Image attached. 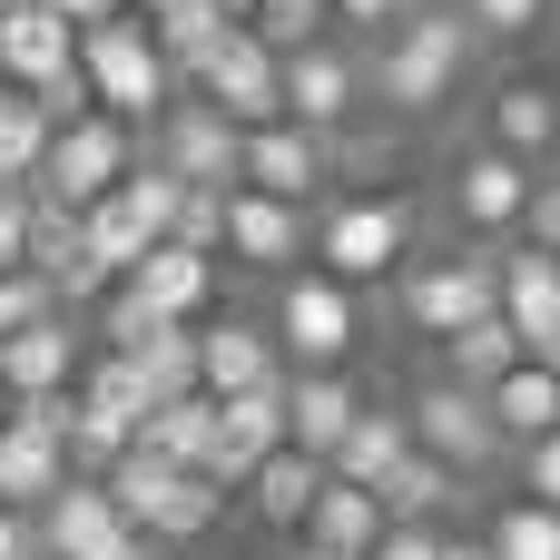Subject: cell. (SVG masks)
I'll return each mask as SVG.
<instances>
[{
    "instance_id": "5bb4252c",
    "label": "cell",
    "mask_w": 560,
    "mask_h": 560,
    "mask_svg": "<svg viewBox=\"0 0 560 560\" xmlns=\"http://www.w3.org/2000/svg\"><path fill=\"white\" fill-rule=\"evenodd\" d=\"M492 315L512 325V345L532 354V364H551L560 354V256L541 246H492Z\"/></svg>"
},
{
    "instance_id": "d590c367",
    "label": "cell",
    "mask_w": 560,
    "mask_h": 560,
    "mask_svg": "<svg viewBox=\"0 0 560 560\" xmlns=\"http://www.w3.org/2000/svg\"><path fill=\"white\" fill-rule=\"evenodd\" d=\"M138 374H148V394L158 404H177V394H197V325H158L138 354H128Z\"/></svg>"
},
{
    "instance_id": "7402d4cb",
    "label": "cell",
    "mask_w": 560,
    "mask_h": 560,
    "mask_svg": "<svg viewBox=\"0 0 560 560\" xmlns=\"http://www.w3.org/2000/svg\"><path fill=\"white\" fill-rule=\"evenodd\" d=\"M285 453V384L276 394H226L217 404V443H207V482L217 492H246V472Z\"/></svg>"
},
{
    "instance_id": "ffe728a7",
    "label": "cell",
    "mask_w": 560,
    "mask_h": 560,
    "mask_svg": "<svg viewBox=\"0 0 560 560\" xmlns=\"http://www.w3.org/2000/svg\"><path fill=\"white\" fill-rule=\"evenodd\" d=\"M118 295H128L148 325H207V305H217V256H187V246H148V256L118 276Z\"/></svg>"
},
{
    "instance_id": "7a4b0ae2",
    "label": "cell",
    "mask_w": 560,
    "mask_h": 560,
    "mask_svg": "<svg viewBox=\"0 0 560 560\" xmlns=\"http://www.w3.org/2000/svg\"><path fill=\"white\" fill-rule=\"evenodd\" d=\"M305 256H315V276H335V285H354V295L384 285V276H404V266H413V197H394V187L335 197V207L315 217Z\"/></svg>"
},
{
    "instance_id": "db71d44e",
    "label": "cell",
    "mask_w": 560,
    "mask_h": 560,
    "mask_svg": "<svg viewBox=\"0 0 560 560\" xmlns=\"http://www.w3.org/2000/svg\"><path fill=\"white\" fill-rule=\"evenodd\" d=\"M0 10H20V0H0Z\"/></svg>"
},
{
    "instance_id": "8d00e7d4",
    "label": "cell",
    "mask_w": 560,
    "mask_h": 560,
    "mask_svg": "<svg viewBox=\"0 0 560 560\" xmlns=\"http://www.w3.org/2000/svg\"><path fill=\"white\" fill-rule=\"evenodd\" d=\"M246 30H256L276 59H295V49H315V39L335 30V10H325V0H256V10H246Z\"/></svg>"
},
{
    "instance_id": "f1b7e54d",
    "label": "cell",
    "mask_w": 560,
    "mask_h": 560,
    "mask_svg": "<svg viewBox=\"0 0 560 560\" xmlns=\"http://www.w3.org/2000/svg\"><path fill=\"white\" fill-rule=\"evenodd\" d=\"M207 443H217V404L207 394H177V404H158L138 423V453L167 463V472H207Z\"/></svg>"
},
{
    "instance_id": "836d02e7",
    "label": "cell",
    "mask_w": 560,
    "mask_h": 560,
    "mask_svg": "<svg viewBox=\"0 0 560 560\" xmlns=\"http://www.w3.org/2000/svg\"><path fill=\"white\" fill-rule=\"evenodd\" d=\"M374 502H384V522H443V512L463 502V482H453L443 463H423V453H404V463H394V482H384Z\"/></svg>"
},
{
    "instance_id": "3957f363",
    "label": "cell",
    "mask_w": 560,
    "mask_h": 560,
    "mask_svg": "<svg viewBox=\"0 0 560 560\" xmlns=\"http://www.w3.org/2000/svg\"><path fill=\"white\" fill-rule=\"evenodd\" d=\"M79 89H89V108L118 118V128H158V108L177 98V79H167V59H158V39H148L138 10L79 30Z\"/></svg>"
},
{
    "instance_id": "4dcf8cb0",
    "label": "cell",
    "mask_w": 560,
    "mask_h": 560,
    "mask_svg": "<svg viewBox=\"0 0 560 560\" xmlns=\"http://www.w3.org/2000/svg\"><path fill=\"white\" fill-rule=\"evenodd\" d=\"M226 30H236V20H217L207 0H158V10H148V39H158L167 79H197V59H207Z\"/></svg>"
},
{
    "instance_id": "484cf974",
    "label": "cell",
    "mask_w": 560,
    "mask_h": 560,
    "mask_svg": "<svg viewBox=\"0 0 560 560\" xmlns=\"http://www.w3.org/2000/svg\"><path fill=\"white\" fill-rule=\"evenodd\" d=\"M404 453H413V433H404V404H364V413H354V433L335 443V463H325V472H335V482H354V492H384Z\"/></svg>"
},
{
    "instance_id": "8fae6325",
    "label": "cell",
    "mask_w": 560,
    "mask_h": 560,
    "mask_svg": "<svg viewBox=\"0 0 560 560\" xmlns=\"http://www.w3.org/2000/svg\"><path fill=\"white\" fill-rule=\"evenodd\" d=\"M59 482H69V394L10 404V423H0V512L30 522Z\"/></svg>"
},
{
    "instance_id": "11a10c76",
    "label": "cell",
    "mask_w": 560,
    "mask_h": 560,
    "mask_svg": "<svg viewBox=\"0 0 560 560\" xmlns=\"http://www.w3.org/2000/svg\"><path fill=\"white\" fill-rule=\"evenodd\" d=\"M158 560H167V551H158Z\"/></svg>"
},
{
    "instance_id": "4316f807",
    "label": "cell",
    "mask_w": 560,
    "mask_h": 560,
    "mask_svg": "<svg viewBox=\"0 0 560 560\" xmlns=\"http://www.w3.org/2000/svg\"><path fill=\"white\" fill-rule=\"evenodd\" d=\"M315 492H325V463H315V453H266V463L246 472V512H256L266 532H305Z\"/></svg>"
},
{
    "instance_id": "603a6c76",
    "label": "cell",
    "mask_w": 560,
    "mask_h": 560,
    "mask_svg": "<svg viewBox=\"0 0 560 560\" xmlns=\"http://www.w3.org/2000/svg\"><path fill=\"white\" fill-rule=\"evenodd\" d=\"M354 413H364V384L354 374H285V453L335 463V443L354 433Z\"/></svg>"
},
{
    "instance_id": "ab89813d",
    "label": "cell",
    "mask_w": 560,
    "mask_h": 560,
    "mask_svg": "<svg viewBox=\"0 0 560 560\" xmlns=\"http://www.w3.org/2000/svg\"><path fill=\"white\" fill-rule=\"evenodd\" d=\"M443 541H453L443 522H384V541H374L364 560H443Z\"/></svg>"
},
{
    "instance_id": "30bf717a",
    "label": "cell",
    "mask_w": 560,
    "mask_h": 560,
    "mask_svg": "<svg viewBox=\"0 0 560 560\" xmlns=\"http://www.w3.org/2000/svg\"><path fill=\"white\" fill-rule=\"evenodd\" d=\"M404 433H413V453L423 463H443L453 482H472V472H492L502 463V433H492V413H482V394H463V384H413V404H404Z\"/></svg>"
},
{
    "instance_id": "7dc6e473",
    "label": "cell",
    "mask_w": 560,
    "mask_h": 560,
    "mask_svg": "<svg viewBox=\"0 0 560 560\" xmlns=\"http://www.w3.org/2000/svg\"><path fill=\"white\" fill-rule=\"evenodd\" d=\"M30 551V522H20V512H0V560H20Z\"/></svg>"
},
{
    "instance_id": "ac0fdd59",
    "label": "cell",
    "mask_w": 560,
    "mask_h": 560,
    "mask_svg": "<svg viewBox=\"0 0 560 560\" xmlns=\"http://www.w3.org/2000/svg\"><path fill=\"white\" fill-rule=\"evenodd\" d=\"M285 384V354L256 315H207L197 325V394L226 404V394H276Z\"/></svg>"
},
{
    "instance_id": "b9f144b4",
    "label": "cell",
    "mask_w": 560,
    "mask_h": 560,
    "mask_svg": "<svg viewBox=\"0 0 560 560\" xmlns=\"http://www.w3.org/2000/svg\"><path fill=\"white\" fill-rule=\"evenodd\" d=\"M0 276H30V187H0Z\"/></svg>"
},
{
    "instance_id": "d6a6232c",
    "label": "cell",
    "mask_w": 560,
    "mask_h": 560,
    "mask_svg": "<svg viewBox=\"0 0 560 560\" xmlns=\"http://www.w3.org/2000/svg\"><path fill=\"white\" fill-rule=\"evenodd\" d=\"M49 128H59V118H49L30 89H10V79H0V187H30V177H39Z\"/></svg>"
},
{
    "instance_id": "8992f818",
    "label": "cell",
    "mask_w": 560,
    "mask_h": 560,
    "mask_svg": "<svg viewBox=\"0 0 560 560\" xmlns=\"http://www.w3.org/2000/svg\"><path fill=\"white\" fill-rule=\"evenodd\" d=\"M138 167V128H118V118H98V108H79V118H59L49 128V158H39V177H30V197H49V207H98L118 177Z\"/></svg>"
},
{
    "instance_id": "e0dca14e",
    "label": "cell",
    "mask_w": 560,
    "mask_h": 560,
    "mask_svg": "<svg viewBox=\"0 0 560 560\" xmlns=\"http://www.w3.org/2000/svg\"><path fill=\"white\" fill-rule=\"evenodd\" d=\"M305 236H315V207L226 187V236H217V256H236L246 276H295V266H305Z\"/></svg>"
},
{
    "instance_id": "6da1fadb",
    "label": "cell",
    "mask_w": 560,
    "mask_h": 560,
    "mask_svg": "<svg viewBox=\"0 0 560 560\" xmlns=\"http://www.w3.org/2000/svg\"><path fill=\"white\" fill-rule=\"evenodd\" d=\"M472 30H463V10H443V0H423L413 20H394L384 30V49L364 59V98H384L394 118H433L453 89H463V69H472Z\"/></svg>"
},
{
    "instance_id": "f35d334b",
    "label": "cell",
    "mask_w": 560,
    "mask_h": 560,
    "mask_svg": "<svg viewBox=\"0 0 560 560\" xmlns=\"http://www.w3.org/2000/svg\"><path fill=\"white\" fill-rule=\"evenodd\" d=\"M551 20V0H463V30L472 39H532Z\"/></svg>"
},
{
    "instance_id": "f907efd6",
    "label": "cell",
    "mask_w": 560,
    "mask_h": 560,
    "mask_svg": "<svg viewBox=\"0 0 560 560\" xmlns=\"http://www.w3.org/2000/svg\"><path fill=\"white\" fill-rule=\"evenodd\" d=\"M128 10H138V20H148V10H158V0H128Z\"/></svg>"
},
{
    "instance_id": "e575fe53",
    "label": "cell",
    "mask_w": 560,
    "mask_h": 560,
    "mask_svg": "<svg viewBox=\"0 0 560 560\" xmlns=\"http://www.w3.org/2000/svg\"><path fill=\"white\" fill-rule=\"evenodd\" d=\"M482 560H560V512L541 502H502L482 522Z\"/></svg>"
},
{
    "instance_id": "4fadbf2b",
    "label": "cell",
    "mask_w": 560,
    "mask_h": 560,
    "mask_svg": "<svg viewBox=\"0 0 560 560\" xmlns=\"http://www.w3.org/2000/svg\"><path fill=\"white\" fill-rule=\"evenodd\" d=\"M532 187H541V167H522L502 148H463L453 158V226L472 246H512L522 217H532Z\"/></svg>"
},
{
    "instance_id": "bcb514c9",
    "label": "cell",
    "mask_w": 560,
    "mask_h": 560,
    "mask_svg": "<svg viewBox=\"0 0 560 560\" xmlns=\"http://www.w3.org/2000/svg\"><path fill=\"white\" fill-rule=\"evenodd\" d=\"M39 10H49V20H69V30H98V20H118L128 0H39Z\"/></svg>"
},
{
    "instance_id": "9c48e42d",
    "label": "cell",
    "mask_w": 560,
    "mask_h": 560,
    "mask_svg": "<svg viewBox=\"0 0 560 560\" xmlns=\"http://www.w3.org/2000/svg\"><path fill=\"white\" fill-rule=\"evenodd\" d=\"M394 315H404L413 335H433V345H453L463 325H482V315H492V246H463V256H423V266H404Z\"/></svg>"
},
{
    "instance_id": "681fc988",
    "label": "cell",
    "mask_w": 560,
    "mask_h": 560,
    "mask_svg": "<svg viewBox=\"0 0 560 560\" xmlns=\"http://www.w3.org/2000/svg\"><path fill=\"white\" fill-rule=\"evenodd\" d=\"M285 560H345V551H315V541H295V551H285Z\"/></svg>"
},
{
    "instance_id": "c3c4849f",
    "label": "cell",
    "mask_w": 560,
    "mask_h": 560,
    "mask_svg": "<svg viewBox=\"0 0 560 560\" xmlns=\"http://www.w3.org/2000/svg\"><path fill=\"white\" fill-rule=\"evenodd\" d=\"M443 560H482V541H443Z\"/></svg>"
},
{
    "instance_id": "5b68a950",
    "label": "cell",
    "mask_w": 560,
    "mask_h": 560,
    "mask_svg": "<svg viewBox=\"0 0 560 560\" xmlns=\"http://www.w3.org/2000/svg\"><path fill=\"white\" fill-rule=\"evenodd\" d=\"M266 335H276L285 374H345V354L364 345V305H354V285H335V276L295 266V276L276 285V315H266Z\"/></svg>"
},
{
    "instance_id": "9a60e30c",
    "label": "cell",
    "mask_w": 560,
    "mask_h": 560,
    "mask_svg": "<svg viewBox=\"0 0 560 560\" xmlns=\"http://www.w3.org/2000/svg\"><path fill=\"white\" fill-rule=\"evenodd\" d=\"M325 177H335V138H315V128H295V118H276V128H246V138H236V187H256V197L315 207V197H325Z\"/></svg>"
},
{
    "instance_id": "2e32d148",
    "label": "cell",
    "mask_w": 560,
    "mask_h": 560,
    "mask_svg": "<svg viewBox=\"0 0 560 560\" xmlns=\"http://www.w3.org/2000/svg\"><path fill=\"white\" fill-rule=\"evenodd\" d=\"M236 138H246V128H226L207 98H167L138 158H158L177 187H236Z\"/></svg>"
},
{
    "instance_id": "83f0119b",
    "label": "cell",
    "mask_w": 560,
    "mask_h": 560,
    "mask_svg": "<svg viewBox=\"0 0 560 560\" xmlns=\"http://www.w3.org/2000/svg\"><path fill=\"white\" fill-rule=\"evenodd\" d=\"M295 541H315V551H345V560H364L374 541H384V502L325 472V492H315V512H305V532H295Z\"/></svg>"
},
{
    "instance_id": "816d5d0a",
    "label": "cell",
    "mask_w": 560,
    "mask_h": 560,
    "mask_svg": "<svg viewBox=\"0 0 560 560\" xmlns=\"http://www.w3.org/2000/svg\"><path fill=\"white\" fill-rule=\"evenodd\" d=\"M0 423H10V384H0Z\"/></svg>"
},
{
    "instance_id": "60d3db41",
    "label": "cell",
    "mask_w": 560,
    "mask_h": 560,
    "mask_svg": "<svg viewBox=\"0 0 560 560\" xmlns=\"http://www.w3.org/2000/svg\"><path fill=\"white\" fill-rule=\"evenodd\" d=\"M522 502H541V512H560V433H541V443H522Z\"/></svg>"
},
{
    "instance_id": "44dd1931",
    "label": "cell",
    "mask_w": 560,
    "mask_h": 560,
    "mask_svg": "<svg viewBox=\"0 0 560 560\" xmlns=\"http://www.w3.org/2000/svg\"><path fill=\"white\" fill-rule=\"evenodd\" d=\"M79 364H89L79 315H39V325H20V335L0 345V384H10V404H49V394H69Z\"/></svg>"
},
{
    "instance_id": "7c38bea8",
    "label": "cell",
    "mask_w": 560,
    "mask_h": 560,
    "mask_svg": "<svg viewBox=\"0 0 560 560\" xmlns=\"http://www.w3.org/2000/svg\"><path fill=\"white\" fill-rule=\"evenodd\" d=\"M30 541H39L49 560H158L138 532H128V522H118L108 482H79V472H69V482H59V492L30 512Z\"/></svg>"
},
{
    "instance_id": "d4e9b609",
    "label": "cell",
    "mask_w": 560,
    "mask_h": 560,
    "mask_svg": "<svg viewBox=\"0 0 560 560\" xmlns=\"http://www.w3.org/2000/svg\"><path fill=\"white\" fill-rule=\"evenodd\" d=\"M482 413H492V433H502V453H522V443H541V433H560V374L551 364H512L492 394H482Z\"/></svg>"
},
{
    "instance_id": "f546056e",
    "label": "cell",
    "mask_w": 560,
    "mask_h": 560,
    "mask_svg": "<svg viewBox=\"0 0 560 560\" xmlns=\"http://www.w3.org/2000/svg\"><path fill=\"white\" fill-rule=\"evenodd\" d=\"M69 394H79L89 413H108V423H128V433H138V423L158 413V394H148V374H138L128 354H108V345H98V354L79 364V384H69Z\"/></svg>"
},
{
    "instance_id": "74e56055",
    "label": "cell",
    "mask_w": 560,
    "mask_h": 560,
    "mask_svg": "<svg viewBox=\"0 0 560 560\" xmlns=\"http://www.w3.org/2000/svg\"><path fill=\"white\" fill-rule=\"evenodd\" d=\"M217 236H226V187H187V197H177V226H167V246H187V256H217Z\"/></svg>"
},
{
    "instance_id": "ba28073f",
    "label": "cell",
    "mask_w": 560,
    "mask_h": 560,
    "mask_svg": "<svg viewBox=\"0 0 560 560\" xmlns=\"http://www.w3.org/2000/svg\"><path fill=\"white\" fill-rule=\"evenodd\" d=\"M187 98H207L226 128H276V118H285V59H276L256 30H226V39L197 59Z\"/></svg>"
},
{
    "instance_id": "cb8c5ba5",
    "label": "cell",
    "mask_w": 560,
    "mask_h": 560,
    "mask_svg": "<svg viewBox=\"0 0 560 560\" xmlns=\"http://www.w3.org/2000/svg\"><path fill=\"white\" fill-rule=\"evenodd\" d=\"M482 148H502V158H522V167L560 158V89H541V79H502L492 108H482Z\"/></svg>"
},
{
    "instance_id": "ee69618b",
    "label": "cell",
    "mask_w": 560,
    "mask_h": 560,
    "mask_svg": "<svg viewBox=\"0 0 560 560\" xmlns=\"http://www.w3.org/2000/svg\"><path fill=\"white\" fill-rule=\"evenodd\" d=\"M522 246H541V256H560V177H541V187H532V217H522Z\"/></svg>"
},
{
    "instance_id": "f6af8a7d",
    "label": "cell",
    "mask_w": 560,
    "mask_h": 560,
    "mask_svg": "<svg viewBox=\"0 0 560 560\" xmlns=\"http://www.w3.org/2000/svg\"><path fill=\"white\" fill-rule=\"evenodd\" d=\"M325 10H335L345 30H374V39H384V30H394V20H413L423 0H325Z\"/></svg>"
},
{
    "instance_id": "277c9868",
    "label": "cell",
    "mask_w": 560,
    "mask_h": 560,
    "mask_svg": "<svg viewBox=\"0 0 560 560\" xmlns=\"http://www.w3.org/2000/svg\"><path fill=\"white\" fill-rule=\"evenodd\" d=\"M98 482H108L118 522H128L148 551H187V541H207V532L226 522V492H217L207 472H167V463H148V453H128V463L98 472Z\"/></svg>"
},
{
    "instance_id": "d6986e66",
    "label": "cell",
    "mask_w": 560,
    "mask_h": 560,
    "mask_svg": "<svg viewBox=\"0 0 560 560\" xmlns=\"http://www.w3.org/2000/svg\"><path fill=\"white\" fill-rule=\"evenodd\" d=\"M354 108H364V59H354V49L315 39V49H295V59H285V118H295V128L345 138V128H354Z\"/></svg>"
},
{
    "instance_id": "f5cc1de1",
    "label": "cell",
    "mask_w": 560,
    "mask_h": 560,
    "mask_svg": "<svg viewBox=\"0 0 560 560\" xmlns=\"http://www.w3.org/2000/svg\"><path fill=\"white\" fill-rule=\"evenodd\" d=\"M20 560H49V551H39V541H30V551H20Z\"/></svg>"
},
{
    "instance_id": "7bdbcfd3",
    "label": "cell",
    "mask_w": 560,
    "mask_h": 560,
    "mask_svg": "<svg viewBox=\"0 0 560 560\" xmlns=\"http://www.w3.org/2000/svg\"><path fill=\"white\" fill-rule=\"evenodd\" d=\"M39 315H59L49 285H39V276H0V345H10L20 325H39Z\"/></svg>"
},
{
    "instance_id": "1f68e13d",
    "label": "cell",
    "mask_w": 560,
    "mask_h": 560,
    "mask_svg": "<svg viewBox=\"0 0 560 560\" xmlns=\"http://www.w3.org/2000/svg\"><path fill=\"white\" fill-rule=\"evenodd\" d=\"M512 364H522V345H512L502 315H482V325H463V335L443 345V384H463V394H492Z\"/></svg>"
},
{
    "instance_id": "52a82bcc",
    "label": "cell",
    "mask_w": 560,
    "mask_h": 560,
    "mask_svg": "<svg viewBox=\"0 0 560 560\" xmlns=\"http://www.w3.org/2000/svg\"><path fill=\"white\" fill-rule=\"evenodd\" d=\"M0 79H10V89H30L49 118H79V108H89V89H79V30H69V20H49L39 0L0 10Z\"/></svg>"
}]
</instances>
